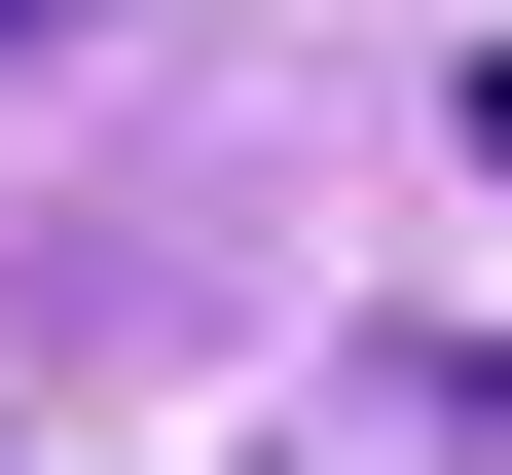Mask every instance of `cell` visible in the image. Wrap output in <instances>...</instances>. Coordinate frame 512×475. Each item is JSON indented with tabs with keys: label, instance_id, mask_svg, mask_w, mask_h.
I'll use <instances>...</instances> for the list:
<instances>
[{
	"label": "cell",
	"instance_id": "2",
	"mask_svg": "<svg viewBox=\"0 0 512 475\" xmlns=\"http://www.w3.org/2000/svg\"><path fill=\"white\" fill-rule=\"evenodd\" d=\"M439 402H476V439H512V366H439Z\"/></svg>",
	"mask_w": 512,
	"mask_h": 475
},
{
	"label": "cell",
	"instance_id": "1",
	"mask_svg": "<svg viewBox=\"0 0 512 475\" xmlns=\"http://www.w3.org/2000/svg\"><path fill=\"white\" fill-rule=\"evenodd\" d=\"M0 37H110V0H0Z\"/></svg>",
	"mask_w": 512,
	"mask_h": 475
}]
</instances>
